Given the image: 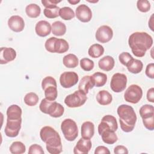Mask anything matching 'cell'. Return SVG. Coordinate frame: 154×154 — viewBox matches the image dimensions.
<instances>
[{"instance_id": "cell-39", "label": "cell", "mask_w": 154, "mask_h": 154, "mask_svg": "<svg viewBox=\"0 0 154 154\" xmlns=\"http://www.w3.org/2000/svg\"><path fill=\"white\" fill-rule=\"evenodd\" d=\"M49 86L57 87L56 80L53 77L50 76L45 77L42 82V87L43 90Z\"/></svg>"}, {"instance_id": "cell-50", "label": "cell", "mask_w": 154, "mask_h": 154, "mask_svg": "<svg viewBox=\"0 0 154 154\" xmlns=\"http://www.w3.org/2000/svg\"><path fill=\"white\" fill-rule=\"evenodd\" d=\"M88 2H91V3H96V2H97L98 1H88V0H87Z\"/></svg>"}, {"instance_id": "cell-4", "label": "cell", "mask_w": 154, "mask_h": 154, "mask_svg": "<svg viewBox=\"0 0 154 154\" xmlns=\"http://www.w3.org/2000/svg\"><path fill=\"white\" fill-rule=\"evenodd\" d=\"M45 47L46 50L49 52L63 54L69 50V45L64 39L51 37L46 40Z\"/></svg>"}, {"instance_id": "cell-27", "label": "cell", "mask_w": 154, "mask_h": 154, "mask_svg": "<svg viewBox=\"0 0 154 154\" xmlns=\"http://www.w3.org/2000/svg\"><path fill=\"white\" fill-rule=\"evenodd\" d=\"M66 32V25L61 21H55L52 24V32L56 36L63 35Z\"/></svg>"}, {"instance_id": "cell-49", "label": "cell", "mask_w": 154, "mask_h": 154, "mask_svg": "<svg viewBox=\"0 0 154 154\" xmlns=\"http://www.w3.org/2000/svg\"><path fill=\"white\" fill-rule=\"evenodd\" d=\"M68 2H69L70 4H72V5H75V4H78V3H79V2H80V1H79V0H72V1H71V0H68Z\"/></svg>"}, {"instance_id": "cell-9", "label": "cell", "mask_w": 154, "mask_h": 154, "mask_svg": "<svg viewBox=\"0 0 154 154\" xmlns=\"http://www.w3.org/2000/svg\"><path fill=\"white\" fill-rule=\"evenodd\" d=\"M22 118L19 119H7L6 126L5 127V134L11 138L16 137L18 135L21 128Z\"/></svg>"}, {"instance_id": "cell-15", "label": "cell", "mask_w": 154, "mask_h": 154, "mask_svg": "<svg viewBox=\"0 0 154 154\" xmlns=\"http://www.w3.org/2000/svg\"><path fill=\"white\" fill-rule=\"evenodd\" d=\"M92 146L91 141L90 139L84 138H80L73 149L75 154H87Z\"/></svg>"}, {"instance_id": "cell-48", "label": "cell", "mask_w": 154, "mask_h": 154, "mask_svg": "<svg viewBox=\"0 0 154 154\" xmlns=\"http://www.w3.org/2000/svg\"><path fill=\"white\" fill-rule=\"evenodd\" d=\"M153 14H152V15L151 16L150 20L149 21V26L150 27V28L151 29L152 31H153Z\"/></svg>"}, {"instance_id": "cell-12", "label": "cell", "mask_w": 154, "mask_h": 154, "mask_svg": "<svg viewBox=\"0 0 154 154\" xmlns=\"http://www.w3.org/2000/svg\"><path fill=\"white\" fill-rule=\"evenodd\" d=\"M76 16L82 22H88L92 17L91 9L85 4L79 5L76 8Z\"/></svg>"}, {"instance_id": "cell-30", "label": "cell", "mask_w": 154, "mask_h": 154, "mask_svg": "<svg viewBox=\"0 0 154 154\" xmlns=\"http://www.w3.org/2000/svg\"><path fill=\"white\" fill-rule=\"evenodd\" d=\"M140 115L142 119L154 116V108L153 105L146 104L142 106L139 111Z\"/></svg>"}, {"instance_id": "cell-7", "label": "cell", "mask_w": 154, "mask_h": 154, "mask_svg": "<svg viewBox=\"0 0 154 154\" xmlns=\"http://www.w3.org/2000/svg\"><path fill=\"white\" fill-rule=\"evenodd\" d=\"M143 96V90L141 88L136 84L131 85L124 94L125 100L131 103H137Z\"/></svg>"}, {"instance_id": "cell-17", "label": "cell", "mask_w": 154, "mask_h": 154, "mask_svg": "<svg viewBox=\"0 0 154 154\" xmlns=\"http://www.w3.org/2000/svg\"><path fill=\"white\" fill-rule=\"evenodd\" d=\"M64 112V108L60 103H57V102L51 101L50 105H49L46 114H49L51 117L58 118L63 116Z\"/></svg>"}, {"instance_id": "cell-36", "label": "cell", "mask_w": 154, "mask_h": 154, "mask_svg": "<svg viewBox=\"0 0 154 154\" xmlns=\"http://www.w3.org/2000/svg\"><path fill=\"white\" fill-rule=\"evenodd\" d=\"M101 120L106 123L112 131L116 132L117 130L118 129L117 122L116 117H114L113 116L106 115L102 117Z\"/></svg>"}, {"instance_id": "cell-37", "label": "cell", "mask_w": 154, "mask_h": 154, "mask_svg": "<svg viewBox=\"0 0 154 154\" xmlns=\"http://www.w3.org/2000/svg\"><path fill=\"white\" fill-rule=\"evenodd\" d=\"M94 64L93 61L88 58H84L80 60V66L82 69L85 71H90L94 67Z\"/></svg>"}, {"instance_id": "cell-46", "label": "cell", "mask_w": 154, "mask_h": 154, "mask_svg": "<svg viewBox=\"0 0 154 154\" xmlns=\"http://www.w3.org/2000/svg\"><path fill=\"white\" fill-rule=\"evenodd\" d=\"M99 153H110V151L109 149L103 146H99L97 147L94 151V154H99Z\"/></svg>"}, {"instance_id": "cell-19", "label": "cell", "mask_w": 154, "mask_h": 154, "mask_svg": "<svg viewBox=\"0 0 154 154\" xmlns=\"http://www.w3.org/2000/svg\"><path fill=\"white\" fill-rule=\"evenodd\" d=\"M94 86V83L91 78V76L86 75L82 78L79 85L78 90L82 91L85 94H87L90 89H91Z\"/></svg>"}, {"instance_id": "cell-25", "label": "cell", "mask_w": 154, "mask_h": 154, "mask_svg": "<svg viewBox=\"0 0 154 154\" xmlns=\"http://www.w3.org/2000/svg\"><path fill=\"white\" fill-rule=\"evenodd\" d=\"M78 57L73 54L65 55L63 59V64L67 68H75L78 65Z\"/></svg>"}, {"instance_id": "cell-23", "label": "cell", "mask_w": 154, "mask_h": 154, "mask_svg": "<svg viewBox=\"0 0 154 154\" xmlns=\"http://www.w3.org/2000/svg\"><path fill=\"white\" fill-rule=\"evenodd\" d=\"M22 111L21 108L17 105H10L7 110V117L8 119H21Z\"/></svg>"}, {"instance_id": "cell-45", "label": "cell", "mask_w": 154, "mask_h": 154, "mask_svg": "<svg viewBox=\"0 0 154 154\" xmlns=\"http://www.w3.org/2000/svg\"><path fill=\"white\" fill-rule=\"evenodd\" d=\"M114 153L116 154H120V153H128V149L122 145H119L116 146L114 149Z\"/></svg>"}, {"instance_id": "cell-28", "label": "cell", "mask_w": 154, "mask_h": 154, "mask_svg": "<svg viewBox=\"0 0 154 154\" xmlns=\"http://www.w3.org/2000/svg\"><path fill=\"white\" fill-rule=\"evenodd\" d=\"M25 12L28 17L31 18H36L40 16L41 8L36 4H30L26 7Z\"/></svg>"}, {"instance_id": "cell-13", "label": "cell", "mask_w": 154, "mask_h": 154, "mask_svg": "<svg viewBox=\"0 0 154 154\" xmlns=\"http://www.w3.org/2000/svg\"><path fill=\"white\" fill-rule=\"evenodd\" d=\"M8 26L11 30L16 32H19L23 30L25 22L23 19L18 15L11 16L8 20Z\"/></svg>"}, {"instance_id": "cell-47", "label": "cell", "mask_w": 154, "mask_h": 154, "mask_svg": "<svg viewBox=\"0 0 154 154\" xmlns=\"http://www.w3.org/2000/svg\"><path fill=\"white\" fill-rule=\"evenodd\" d=\"M147 99L149 102L152 103L154 102V88L153 87L150 88L147 92Z\"/></svg>"}, {"instance_id": "cell-29", "label": "cell", "mask_w": 154, "mask_h": 154, "mask_svg": "<svg viewBox=\"0 0 154 154\" xmlns=\"http://www.w3.org/2000/svg\"><path fill=\"white\" fill-rule=\"evenodd\" d=\"M91 78L94 83V85L97 87L103 86L107 81L106 75L100 72H97L93 74Z\"/></svg>"}, {"instance_id": "cell-42", "label": "cell", "mask_w": 154, "mask_h": 154, "mask_svg": "<svg viewBox=\"0 0 154 154\" xmlns=\"http://www.w3.org/2000/svg\"><path fill=\"white\" fill-rule=\"evenodd\" d=\"M28 153L29 154H43L44 151L42 146L37 144H32L29 147Z\"/></svg>"}, {"instance_id": "cell-38", "label": "cell", "mask_w": 154, "mask_h": 154, "mask_svg": "<svg viewBox=\"0 0 154 154\" xmlns=\"http://www.w3.org/2000/svg\"><path fill=\"white\" fill-rule=\"evenodd\" d=\"M137 7L141 12L146 13L150 9V4L147 0H138L137 2Z\"/></svg>"}, {"instance_id": "cell-16", "label": "cell", "mask_w": 154, "mask_h": 154, "mask_svg": "<svg viewBox=\"0 0 154 154\" xmlns=\"http://www.w3.org/2000/svg\"><path fill=\"white\" fill-rule=\"evenodd\" d=\"M16 57V52L12 48L2 47L1 48L0 63L1 64H7L13 61Z\"/></svg>"}, {"instance_id": "cell-21", "label": "cell", "mask_w": 154, "mask_h": 154, "mask_svg": "<svg viewBox=\"0 0 154 154\" xmlns=\"http://www.w3.org/2000/svg\"><path fill=\"white\" fill-rule=\"evenodd\" d=\"M114 64V59L109 55L103 57L98 62L99 67L100 69L106 72L111 70L113 69Z\"/></svg>"}, {"instance_id": "cell-44", "label": "cell", "mask_w": 154, "mask_h": 154, "mask_svg": "<svg viewBox=\"0 0 154 154\" xmlns=\"http://www.w3.org/2000/svg\"><path fill=\"white\" fill-rule=\"evenodd\" d=\"M61 1L57 0H42V3L45 8H49L56 6V4L60 2Z\"/></svg>"}, {"instance_id": "cell-33", "label": "cell", "mask_w": 154, "mask_h": 154, "mask_svg": "<svg viewBox=\"0 0 154 154\" xmlns=\"http://www.w3.org/2000/svg\"><path fill=\"white\" fill-rule=\"evenodd\" d=\"M38 96L34 92L27 93L23 99L24 102L29 106H33L37 105L38 102Z\"/></svg>"}, {"instance_id": "cell-3", "label": "cell", "mask_w": 154, "mask_h": 154, "mask_svg": "<svg viewBox=\"0 0 154 154\" xmlns=\"http://www.w3.org/2000/svg\"><path fill=\"white\" fill-rule=\"evenodd\" d=\"M117 111L122 130L125 132L132 131L137 119L134 108L128 105L123 104L117 108Z\"/></svg>"}, {"instance_id": "cell-40", "label": "cell", "mask_w": 154, "mask_h": 154, "mask_svg": "<svg viewBox=\"0 0 154 154\" xmlns=\"http://www.w3.org/2000/svg\"><path fill=\"white\" fill-rule=\"evenodd\" d=\"M133 58H134L132 57V55L126 52H123L119 55V60L120 62L125 66H127V65L131 61Z\"/></svg>"}, {"instance_id": "cell-32", "label": "cell", "mask_w": 154, "mask_h": 154, "mask_svg": "<svg viewBox=\"0 0 154 154\" xmlns=\"http://www.w3.org/2000/svg\"><path fill=\"white\" fill-rule=\"evenodd\" d=\"M59 16L65 20H69L75 17V14L71 8L64 7L60 9Z\"/></svg>"}, {"instance_id": "cell-26", "label": "cell", "mask_w": 154, "mask_h": 154, "mask_svg": "<svg viewBox=\"0 0 154 154\" xmlns=\"http://www.w3.org/2000/svg\"><path fill=\"white\" fill-rule=\"evenodd\" d=\"M88 53L90 57L97 58L102 55L104 53V48L100 44H93L88 49Z\"/></svg>"}, {"instance_id": "cell-41", "label": "cell", "mask_w": 154, "mask_h": 154, "mask_svg": "<svg viewBox=\"0 0 154 154\" xmlns=\"http://www.w3.org/2000/svg\"><path fill=\"white\" fill-rule=\"evenodd\" d=\"M142 120L143 125L146 129L149 131H153L154 129V116Z\"/></svg>"}, {"instance_id": "cell-18", "label": "cell", "mask_w": 154, "mask_h": 154, "mask_svg": "<svg viewBox=\"0 0 154 154\" xmlns=\"http://www.w3.org/2000/svg\"><path fill=\"white\" fill-rule=\"evenodd\" d=\"M52 29L51 24L46 20L38 21L35 26V31L36 34L40 37H46L50 34Z\"/></svg>"}, {"instance_id": "cell-1", "label": "cell", "mask_w": 154, "mask_h": 154, "mask_svg": "<svg viewBox=\"0 0 154 154\" xmlns=\"http://www.w3.org/2000/svg\"><path fill=\"white\" fill-rule=\"evenodd\" d=\"M128 43L133 54L137 57L144 56L153 45V38L146 32H135L130 35Z\"/></svg>"}, {"instance_id": "cell-24", "label": "cell", "mask_w": 154, "mask_h": 154, "mask_svg": "<svg viewBox=\"0 0 154 154\" xmlns=\"http://www.w3.org/2000/svg\"><path fill=\"white\" fill-rule=\"evenodd\" d=\"M126 67L129 72L134 74H137L141 72L143 67V64L141 61L133 58Z\"/></svg>"}, {"instance_id": "cell-10", "label": "cell", "mask_w": 154, "mask_h": 154, "mask_svg": "<svg viewBox=\"0 0 154 154\" xmlns=\"http://www.w3.org/2000/svg\"><path fill=\"white\" fill-rule=\"evenodd\" d=\"M78 80V75L74 72H64L60 77V84L65 88H69L73 87L77 84Z\"/></svg>"}, {"instance_id": "cell-35", "label": "cell", "mask_w": 154, "mask_h": 154, "mask_svg": "<svg viewBox=\"0 0 154 154\" xmlns=\"http://www.w3.org/2000/svg\"><path fill=\"white\" fill-rule=\"evenodd\" d=\"M60 7L58 6H54L49 8H45L43 10L44 15L49 19L56 18L59 16Z\"/></svg>"}, {"instance_id": "cell-8", "label": "cell", "mask_w": 154, "mask_h": 154, "mask_svg": "<svg viewBox=\"0 0 154 154\" xmlns=\"http://www.w3.org/2000/svg\"><path fill=\"white\" fill-rule=\"evenodd\" d=\"M127 77L123 73H116L111 78L110 87L115 93L123 91L126 87Z\"/></svg>"}, {"instance_id": "cell-5", "label": "cell", "mask_w": 154, "mask_h": 154, "mask_svg": "<svg viewBox=\"0 0 154 154\" xmlns=\"http://www.w3.org/2000/svg\"><path fill=\"white\" fill-rule=\"evenodd\" d=\"M61 129L64 138L69 141H74L78 137V129L77 125L71 119H66L62 122Z\"/></svg>"}, {"instance_id": "cell-31", "label": "cell", "mask_w": 154, "mask_h": 154, "mask_svg": "<svg viewBox=\"0 0 154 154\" xmlns=\"http://www.w3.org/2000/svg\"><path fill=\"white\" fill-rule=\"evenodd\" d=\"M10 151L13 154H22L25 152L26 147L20 141H14L10 146Z\"/></svg>"}, {"instance_id": "cell-11", "label": "cell", "mask_w": 154, "mask_h": 154, "mask_svg": "<svg viewBox=\"0 0 154 154\" xmlns=\"http://www.w3.org/2000/svg\"><path fill=\"white\" fill-rule=\"evenodd\" d=\"M113 36V31L111 27L108 25H102L100 26L96 32V39L102 43H105L109 42Z\"/></svg>"}, {"instance_id": "cell-2", "label": "cell", "mask_w": 154, "mask_h": 154, "mask_svg": "<svg viewBox=\"0 0 154 154\" xmlns=\"http://www.w3.org/2000/svg\"><path fill=\"white\" fill-rule=\"evenodd\" d=\"M42 140L46 143L48 152L51 154H58L62 152V143L59 134L52 127L46 126L40 131Z\"/></svg>"}, {"instance_id": "cell-14", "label": "cell", "mask_w": 154, "mask_h": 154, "mask_svg": "<svg viewBox=\"0 0 154 154\" xmlns=\"http://www.w3.org/2000/svg\"><path fill=\"white\" fill-rule=\"evenodd\" d=\"M98 132L101 136L102 141L106 144H112L118 140V137L115 133V131H113L109 128H98Z\"/></svg>"}, {"instance_id": "cell-34", "label": "cell", "mask_w": 154, "mask_h": 154, "mask_svg": "<svg viewBox=\"0 0 154 154\" xmlns=\"http://www.w3.org/2000/svg\"><path fill=\"white\" fill-rule=\"evenodd\" d=\"M45 98L49 100L54 101L57 97L58 91L57 87L49 86L46 88L45 90Z\"/></svg>"}, {"instance_id": "cell-6", "label": "cell", "mask_w": 154, "mask_h": 154, "mask_svg": "<svg viewBox=\"0 0 154 154\" xmlns=\"http://www.w3.org/2000/svg\"><path fill=\"white\" fill-rule=\"evenodd\" d=\"M87 99L86 94L79 90H76L66 97L64 103L69 108H76L83 105Z\"/></svg>"}, {"instance_id": "cell-43", "label": "cell", "mask_w": 154, "mask_h": 154, "mask_svg": "<svg viewBox=\"0 0 154 154\" xmlns=\"http://www.w3.org/2000/svg\"><path fill=\"white\" fill-rule=\"evenodd\" d=\"M146 75L149 78L153 79L154 78V64L153 63L148 64L146 66Z\"/></svg>"}, {"instance_id": "cell-22", "label": "cell", "mask_w": 154, "mask_h": 154, "mask_svg": "<svg viewBox=\"0 0 154 154\" xmlns=\"http://www.w3.org/2000/svg\"><path fill=\"white\" fill-rule=\"evenodd\" d=\"M96 100L101 105H108L112 100V95L106 90H101L96 95Z\"/></svg>"}, {"instance_id": "cell-20", "label": "cell", "mask_w": 154, "mask_h": 154, "mask_svg": "<svg viewBox=\"0 0 154 154\" xmlns=\"http://www.w3.org/2000/svg\"><path fill=\"white\" fill-rule=\"evenodd\" d=\"M94 134V125L90 121L85 122L81 126V137L86 139L91 138Z\"/></svg>"}]
</instances>
